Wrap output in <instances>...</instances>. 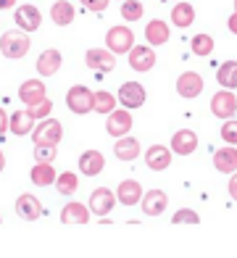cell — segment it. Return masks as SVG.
<instances>
[{
	"label": "cell",
	"instance_id": "cell-1",
	"mask_svg": "<svg viewBox=\"0 0 237 258\" xmlns=\"http://www.w3.org/2000/svg\"><path fill=\"white\" fill-rule=\"evenodd\" d=\"M29 34L21 32V29H11V32H3L0 34V53L11 61H16V58H24L29 53Z\"/></svg>",
	"mask_w": 237,
	"mask_h": 258
},
{
	"label": "cell",
	"instance_id": "cell-2",
	"mask_svg": "<svg viewBox=\"0 0 237 258\" xmlns=\"http://www.w3.org/2000/svg\"><path fill=\"white\" fill-rule=\"evenodd\" d=\"M61 137H64V126L58 119H42L34 124L32 129V143L34 145H47V148H55L58 143H61Z\"/></svg>",
	"mask_w": 237,
	"mask_h": 258
},
{
	"label": "cell",
	"instance_id": "cell-3",
	"mask_svg": "<svg viewBox=\"0 0 237 258\" xmlns=\"http://www.w3.org/2000/svg\"><path fill=\"white\" fill-rule=\"evenodd\" d=\"M92 100H95V92L85 85H74L66 92V108L71 113H77V116L92 113Z\"/></svg>",
	"mask_w": 237,
	"mask_h": 258
},
{
	"label": "cell",
	"instance_id": "cell-4",
	"mask_svg": "<svg viewBox=\"0 0 237 258\" xmlns=\"http://www.w3.org/2000/svg\"><path fill=\"white\" fill-rule=\"evenodd\" d=\"M145 100H148V92H145V87H142L140 82H124V85L118 87L116 103H122V108H127V111L142 108Z\"/></svg>",
	"mask_w": 237,
	"mask_h": 258
},
{
	"label": "cell",
	"instance_id": "cell-5",
	"mask_svg": "<svg viewBox=\"0 0 237 258\" xmlns=\"http://www.w3.org/2000/svg\"><path fill=\"white\" fill-rule=\"evenodd\" d=\"M135 48V32L129 27H111L105 32V50L116 53H129Z\"/></svg>",
	"mask_w": 237,
	"mask_h": 258
},
{
	"label": "cell",
	"instance_id": "cell-6",
	"mask_svg": "<svg viewBox=\"0 0 237 258\" xmlns=\"http://www.w3.org/2000/svg\"><path fill=\"white\" fill-rule=\"evenodd\" d=\"M47 98V87L45 82L40 77H32V79H24L19 85V100L27 105V108H32V105H37Z\"/></svg>",
	"mask_w": 237,
	"mask_h": 258
},
{
	"label": "cell",
	"instance_id": "cell-7",
	"mask_svg": "<svg viewBox=\"0 0 237 258\" xmlns=\"http://www.w3.org/2000/svg\"><path fill=\"white\" fill-rule=\"evenodd\" d=\"M234 111H237V98L232 90H219L216 95L211 98V113L216 119L227 121V119H234Z\"/></svg>",
	"mask_w": 237,
	"mask_h": 258
},
{
	"label": "cell",
	"instance_id": "cell-8",
	"mask_svg": "<svg viewBox=\"0 0 237 258\" xmlns=\"http://www.w3.org/2000/svg\"><path fill=\"white\" fill-rule=\"evenodd\" d=\"M113 206H116V192L113 190H108V187H95L92 190V195H90V214H95V216H108L111 211H113Z\"/></svg>",
	"mask_w": 237,
	"mask_h": 258
},
{
	"label": "cell",
	"instance_id": "cell-9",
	"mask_svg": "<svg viewBox=\"0 0 237 258\" xmlns=\"http://www.w3.org/2000/svg\"><path fill=\"white\" fill-rule=\"evenodd\" d=\"M105 132H108L111 137H124L132 132V113H129L127 108H113L108 113V119H105Z\"/></svg>",
	"mask_w": 237,
	"mask_h": 258
},
{
	"label": "cell",
	"instance_id": "cell-10",
	"mask_svg": "<svg viewBox=\"0 0 237 258\" xmlns=\"http://www.w3.org/2000/svg\"><path fill=\"white\" fill-rule=\"evenodd\" d=\"M85 63H87V69H92L98 74H108L116 66V55L111 50H103V48H90L85 53Z\"/></svg>",
	"mask_w": 237,
	"mask_h": 258
},
{
	"label": "cell",
	"instance_id": "cell-11",
	"mask_svg": "<svg viewBox=\"0 0 237 258\" xmlns=\"http://www.w3.org/2000/svg\"><path fill=\"white\" fill-rule=\"evenodd\" d=\"M129 66H132V72H137V74L150 72V69L156 66V50H153L150 45H135V48L129 50Z\"/></svg>",
	"mask_w": 237,
	"mask_h": 258
},
{
	"label": "cell",
	"instance_id": "cell-12",
	"mask_svg": "<svg viewBox=\"0 0 237 258\" xmlns=\"http://www.w3.org/2000/svg\"><path fill=\"white\" fill-rule=\"evenodd\" d=\"M142 214L150 216V219H156L161 214H166V206H169V195H166L163 190H148V192H142Z\"/></svg>",
	"mask_w": 237,
	"mask_h": 258
},
{
	"label": "cell",
	"instance_id": "cell-13",
	"mask_svg": "<svg viewBox=\"0 0 237 258\" xmlns=\"http://www.w3.org/2000/svg\"><path fill=\"white\" fill-rule=\"evenodd\" d=\"M169 150L174 156H193L198 150V135L193 132V129H180V132L171 135Z\"/></svg>",
	"mask_w": 237,
	"mask_h": 258
},
{
	"label": "cell",
	"instance_id": "cell-14",
	"mask_svg": "<svg viewBox=\"0 0 237 258\" xmlns=\"http://www.w3.org/2000/svg\"><path fill=\"white\" fill-rule=\"evenodd\" d=\"M14 21H16V27L21 29V32H34V29H40V24H42V16H40V8H34V6H21V8H16L14 11Z\"/></svg>",
	"mask_w": 237,
	"mask_h": 258
},
{
	"label": "cell",
	"instance_id": "cell-15",
	"mask_svg": "<svg viewBox=\"0 0 237 258\" xmlns=\"http://www.w3.org/2000/svg\"><path fill=\"white\" fill-rule=\"evenodd\" d=\"M171 158H174V153L166 145H150L145 150V166L150 171H166L171 166Z\"/></svg>",
	"mask_w": 237,
	"mask_h": 258
},
{
	"label": "cell",
	"instance_id": "cell-16",
	"mask_svg": "<svg viewBox=\"0 0 237 258\" xmlns=\"http://www.w3.org/2000/svg\"><path fill=\"white\" fill-rule=\"evenodd\" d=\"M176 92H180L182 98L193 100L198 98L200 92H203V77H200L198 72H185L176 77Z\"/></svg>",
	"mask_w": 237,
	"mask_h": 258
},
{
	"label": "cell",
	"instance_id": "cell-17",
	"mask_svg": "<svg viewBox=\"0 0 237 258\" xmlns=\"http://www.w3.org/2000/svg\"><path fill=\"white\" fill-rule=\"evenodd\" d=\"M16 214L24 221H37L42 216V206H40V201L32 192H24V195L16 198Z\"/></svg>",
	"mask_w": 237,
	"mask_h": 258
},
{
	"label": "cell",
	"instance_id": "cell-18",
	"mask_svg": "<svg viewBox=\"0 0 237 258\" xmlns=\"http://www.w3.org/2000/svg\"><path fill=\"white\" fill-rule=\"evenodd\" d=\"M105 169V158L100 150H85V153L79 156V171L82 177H98V174H103Z\"/></svg>",
	"mask_w": 237,
	"mask_h": 258
},
{
	"label": "cell",
	"instance_id": "cell-19",
	"mask_svg": "<svg viewBox=\"0 0 237 258\" xmlns=\"http://www.w3.org/2000/svg\"><path fill=\"white\" fill-rule=\"evenodd\" d=\"M113 156L118 161H135L137 156H142V150H140V140L132 137V135H124V137H118L116 143H113Z\"/></svg>",
	"mask_w": 237,
	"mask_h": 258
},
{
	"label": "cell",
	"instance_id": "cell-20",
	"mask_svg": "<svg viewBox=\"0 0 237 258\" xmlns=\"http://www.w3.org/2000/svg\"><path fill=\"white\" fill-rule=\"evenodd\" d=\"M213 169L219 174H234L237 171V148L234 145H224L213 153Z\"/></svg>",
	"mask_w": 237,
	"mask_h": 258
},
{
	"label": "cell",
	"instance_id": "cell-21",
	"mask_svg": "<svg viewBox=\"0 0 237 258\" xmlns=\"http://www.w3.org/2000/svg\"><path fill=\"white\" fill-rule=\"evenodd\" d=\"M140 201H142V184L137 179H124L122 184L116 187V203L140 206Z\"/></svg>",
	"mask_w": 237,
	"mask_h": 258
},
{
	"label": "cell",
	"instance_id": "cell-22",
	"mask_svg": "<svg viewBox=\"0 0 237 258\" xmlns=\"http://www.w3.org/2000/svg\"><path fill=\"white\" fill-rule=\"evenodd\" d=\"M61 63H64L61 50L47 48V50H42L40 58H37V72H40V77H53V74L61 72Z\"/></svg>",
	"mask_w": 237,
	"mask_h": 258
},
{
	"label": "cell",
	"instance_id": "cell-23",
	"mask_svg": "<svg viewBox=\"0 0 237 258\" xmlns=\"http://www.w3.org/2000/svg\"><path fill=\"white\" fill-rule=\"evenodd\" d=\"M34 121L29 111L24 108V111H16V113H8V132L11 135H16V137H24V135H32V129H34Z\"/></svg>",
	"mask_w": 237,
	"mask_h": 258
},
{
	"label": "cell",
	"instance_id": "cell-24",
	"mask_svg": "<svg viewBox=\"0 0 237 258\" xmlns=\"http://www.w3.org/2000/svg\"><path fill=\"white\" fill-rule=\"evenodd\" d=\"M90 208L82 206L79 201H69L64 208H61V221L64 224H87L90 221Z\"/></svg>",
	"mask_w": 237,
	"mask_h": 258
},
{
	"label": "cell",
	"instance_id": "cell-25",
	"mask_svg": "<svg viewBox=\"0 0 237 258\" xmlns=\"http://www.w3.org/2000/svg\"><path fill=\"white\" fill-rule=\"evenodd\" d=\"M145 42L150 45V48L166 45V42H169V24H166V21H161V19L148 21V27H145Z\"/></svg>",
	"mask_w": 237,
	"mask_h": 258
},
{
	"label": "cell",
	"instance_id": "cell-26",
	"mask_svg": "<svg viewBox=\"0 0 237 258\" xmlns=\"http://www.w3.org/2000/svg\"><path fill=\"white\" fill-rule=\"evenodd\" d=\"M77 16V8L69 3V0H55L53 8H50V19H53V24L55 27H69L71 21H74Z\"/></svg>",
	"mask_w": 237,
	"mask_h": 258
},
{
	"label": "cell",
	"instance_id": "cell-27",
	"mask_svg": "<svg viewBox=\"0 0 237 258\" xmlns=\"http://www.w3.org/2000/svg\"><path fill=\"white\" fill-rule=\"evenodd\" d=\"M29 177H32V184H37V187H50V184H55L58 171L53 169V163H34L32 171H29Z\"/></svg>",
	"mask_w": 237,
	"mask_h": 258
},
{
	"label": "cell",
	"instance_id": "cell-28",
	"mask_svg": "<svg viewBox=\"0 0 237 258\" xmlns=\"http://www.w3.org/2000/svg\"><path fill=\"white\" fill-rule=\"evenodd\" d=\"M193 21H195V8L190 3H185V0H180L171 8V24L180 29H187V27H193Z\"/></svg>",
	"mask_w": 237,
	"mask_h": 258
},
{
	"label": "cell",
	"instance_id": "cell-29",
	"mask_svg": "<svg viewBox=\"0 0 237 258\" xmlns=\"http://www.w3.org/2000/svg\"><path fill=\"white\" fill-rule=\"evenodd\" d=\"M53 187L58 190V195H61V198H71V195L79 190V177H77L74 171H61L55 177V184Z\"/></svg>",
	"mask_w": 237,
	"mask_h": 258
},
{
	"label": "cell",
	"instance_id": "cell-30",
	"mask_svg": "<svg viewBox=\"0 0 237 258\" xmlns=\"http://www.w3.org/2000/svg\"><path fill=\"white\" fill-rule=\"evenodd\" d=\"M216 82L221 90H237V61H224L216 72Z\"/></svg>",
	"mask_w": 237,
	"mask_h": 258
},
{
	"label": "cell",
	"instance_id": "cell-31",
	"mask_svg": "<svg viewBox=\"0 0 237 258\" xmlns=\"http://www.w3.org/2000/svg\"><path fill=\"white\" fill-rule=\"evenodd\" d=\"M190 50H193L195 55H211L213 53V37L211 34H206V32H200V34H195L193 40H190Z\"/></svg>",
	"mask_w": 237,
	"mask_h": 258
},
{
	"label": "cell",
	"instance_id": "cell-32",
	"mask_svg": "<svg viewBox=\"0 0 237 258\" xmlns=\"http://www.w3.org/2000/svg\"><path fill=\"white\" fill-rule=\"evenodd\" d=\"M113 108H116V95H111V92H105V90L95 92V100H92V111L95 113H105V116H108Z\"/></svg>",
	"mask_w": 237,
	"mask_h": 258
},
{
	"label": "cell",
	"instance_id": "cell-33",
	"mask_svg": "<svg viewBox=\"0 0 237 258\" xmlns=\"http://www.w3.org/2000/svg\"><path fill=\"white\" fill-rule=\"evenodd\" d=\"M122 16H124V21H140L142 19V3H137V0H124Z\"/></svg>",
	"mask_w": 237,
	"mask_h": 258
},
{
	"label": "cell",
	"instance_id": "cell-34",
	"mask_svg": "<svg viewBox=\"0 0 237 258\" xmlns=\"http://www.w3.org/2000/svg\"><path fill=\"white\" fill-rule=\"evenodd\" d=\"M219 135L224 140V145H234L237 148V119H227V121H224L221 129H219Z\"/></svg>",
	"mask_w": 237,
	"mask_h": 258
},
{
	"label": "cell",
	"instance_id": "cell-35",
	"mask_svg": "<svg viewBox=\"0 0 237 258\" xmlns=\"http://www.w3.org/2000/svg\"><path fill=\"white\" fill-rule=\"evenodd\" d=\"M171 221H174V224H198L200 216H198V211H193V208H180L171 216Z\"/></svg>",
	"mask_w": 237,
	"mask_h": 258
},
{
	"label": "cell",
	"instance_id": "cell-36",
	"mask_svg": "<svg viewBox=\"0 0 237 258\" xmlns=\"http://www.w3.org/2000/svg\"><path fill=\"white\" fill-rule=\"evenodd\" d=\"M29 111V116L34 121H42V119H47V116H50V111H53V103L50 100H42V103H37V105H32V108H27Z\"/></svg>",
	"mask_w": 237,
	"mask_h": 258
},
{
	"label": "cell",
	"instance_id": "cell-37",
	"mask_svg": "<svg viewBox=\"0 0 237 258\" xmlns=\"http://www.w3.org/2000/svg\"><path fill=\"white\" fill-rule=\"evenodd\" d=\"M53 158H55V148L34 145V163H53Z\"/></svg>",
	"mask_w": 237,
	"mask_h": 258
},
{
	"label": "cell",
	"instance_id": "cell-38",
	"mask_svg": "<svg viewBox=\"0 0 237 258\" xmlns=\"http://www.w3.org/2000/svg\"><path fill=\"white\" fill-rule=\"evenodd\" d=\"M82 6L87 11H95V14H100V11L108 8V0H82Z\"/></svg>",
	"mask_w": 237,
	"mask_h": 258
},
{
	"label": "cell",
	"instance_id": "cell-39",
	"mask_svg": "<svg viewBox=\"0 0 237 258\" xmlns=\"http://www.w3.org/2000/svg\"><path fill=\"white\" fill-rule=\"evenodd\" d=\"M227 190H229V198L237 203V171L229 174V184H227Z\"/></svg>",
	"mask_w": 237,
	"mask_h": 258
},
{
	"label": "cell",
	"instance_id": "cell-40",
	"mask_svg": "<svg viewBox=\"0 0 237 258\" xmlns=\"http://www.w3.org/2000/svg\"><path fill=\"white\" fill-rule=\"evenodd\" d=\"M8 132V113L0 108V135H6Z\"/></svg>",
	"mask_w": 237,
	"mask_h": 258
},
{
	"label": "cell",
	"instance_id": "cell-41",
	"mask_svg": "<svg viewBox=\"0 0 237 258\" xmlns=\"http://www.w3.org/2000/svg\"><path fill=\"white\" fill-rule=\"evenodd\" d=\"M227 27H229V32H234V34H237V11H234V14L229 16V21H227Z\"/></svg>",
	"mask_w": 237,
	"mask_h": 258
},
{
	"label": "cell",
	"instance_id": "cell-42",
	"mask_svg": "<svg viewBox=\"0 0 237 258\" xmlns=\"http://www.w3.org/2000/svg\"><path fill=\"white\" fill-rule=\"evenodd\" d=\"M6 8H16V0H0V11Z\"/></svg>",
	"mask_w": 237,
	"mask_h": 258
},
{
	"label": "cell",
	"instance_id": "cell-43",
	"mask_svg": "<svg viewBox=\"0 0 237 258\" xmlns=\"http://www.w3.org/2000/svg\"><path fill=\"white\" fill-rule=\"evenodd\" d=\"M3 169H6V156H3V150H0V174H3Z\"/></svg>",
	"mask_w": 237,
	"mask_h": 258
},
{
	"label": "cell",
	"instance_id": "cell-44",
	"mask_svg": "<svg viewBox=\"0 0 237 258\" xmlns=\"http://www.w3.org/2000/svg\"><path fill=\"white\" fill-rule=\"evenodd\" d=\"M234 11H237V0H234Z\"/></svg>",
	"mask_w": 237,
	"mask_h": 258
},
{
	"label": "cell",
	"instance_id": "cell-45",
	"mask_svg": "<svg viewBox=\"0 0 237 258\" xmlns=\"http://www.w3.org/2000/svg\"><path fill=\"white\" fill-rule=\"evenodd\" d=\"M118 3H124V0H118Z\"/></svg>",
	"mask_w": 237,
	"mask_h": 258
},
{
	"label": "cell",
	"instance_id": "cell-46",
	"mask_svg": "<svg viewBox=\"0 0 237 258\" xmlns=\"http://www.w3.org/2000/svg\"><path fill=\"white\" fill-rule=\"evenodd\" d=\"M176 3H180V0H176Z\"/></svg>",
	"mask_w": 237,
	"mask_h": 258
},
{
	"label": "cell",
	"instance_id": "cell-47",
	"mask_svg": "<svg viewBox=\"0 0 237 258\" xmlns=\"http://www.w3.org/2000/svg\"><path fill=\"white\" fill-rule=\"evenodd\" d=\"M234 98H237V95H234Z\"/></svg>",
	"mask_w": 237,
	"mask_h": 258
}]
</instances>
